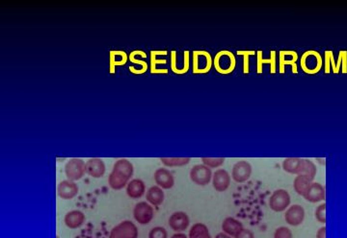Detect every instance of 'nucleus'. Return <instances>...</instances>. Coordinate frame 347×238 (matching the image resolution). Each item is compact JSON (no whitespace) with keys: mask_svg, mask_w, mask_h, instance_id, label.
Instances as JSON below:
<instances>
[{"mask_svg":"<svg viewBox=\"0 0 347 238\" xmlns=\"http://www.w3.org/2000/svg\"><path fill=\"white\" fill-rule=\"evenodd\" d=\"M133 172V164L127 159L118 160L114 164L113 169L108 177L109 186L114 190H121L130 181Z\"/></svg>","mask_w":347,"mask_h":238,"instance_id":"obj_1","label":"nucleus"},{"mask_svg":"<svg viewBox=\"0 0 347 238\" xmlns=\"http://www.w3.org/2000/svg\"><path fill=\"white\" fill-rule=\"evenodd\" d=\"M213 65L218 73L231 74L236 66V59L232 52L229 50L219 51L213 60Z\"/></svg>","mask_w":347,"mask_h":238,"instance_id":"obj_2","label":"nucleus"},{"mask_svg":"<svg viewBox=\"0 0 347 238\" xmlns=\"http://www.w3.org/2000/svg\"><path fill=\"white\" fill-rule=\"evenodd\" d=\"M300 64L305 73L317 74L323 66V59L317 51L308 50L303 54Z\"/></svg>","mask_w":347,"mask_h":238,"instance_id":"obj_3","label":"nucleus"},{"mask_svg":"<svg viewBox=\"0 0 347 238\" xmlns=\"http://www.w3.org/2000/svg\"><path fill=\"white\" fill-rule=\"evenodd\" d=\"M193 73L194 74H206L212 69L213 60L210 52L205 50L193 51Z\"/></svg>","mask_w":347,"mask_h":238,"instance_id":"obj_4","label":"nucleus"},{"mask_svg":"<svg viewBox=\"0 0 347 238\" xmlns=\"http://www.w3.org/2000/svg\"><path fill=\"white\" fill-rule=\"evenodd\" d=\"M291 198L286 189H277L272 193L269 198V208L275 212L286 211L290 207Z\"/></svg>","mask_w":347,"mask_h":238,"instance_id":"obj_5","label":"nucleus"},{"mask_svg":"<svg viewBox=\"0 0 347 238\" xmlns=\"http://www.w3.org/2000/svg\"><path fill=\"white\" fill-rule=\"evenodd\" d=\"M212 169L205 164H196L194 165L189 173L190 179L200 186H206L212 180Z\"/></svg>","mask_w":347,"mask_h":238,"instance_id":"obj_6","label":"nucleus"},{"mask_svg":"<svg viewBox=\"0 0 347 238\" xmlns=\"http://www.w3.org/2000/svg\"><path fill=\"white\" fill-rule=\"evenodd\" d=\"M85 164L82 159L73 158L65 165V174L66 177L70 180L76 181L84 177L86 170Z\"/></svg>","mask_w":347,"mask_h":238,"instance_id":"obj_7","label":"nucleus"},{"mask_svg":"<svg viewBox=\"0 0 347 238\" xmlns=\"http://www.w3.org/2000/svg\"><path fill=\"white\" fill-rule=\"evenodd\" d=\"M109 238H138V228L129 220L122 221L111 230Z\"/></svg>","mask_w":347,"mask_h":238,"instance_id":"obj_8","label":"nucleus"},{"mask_svg":"<svg viewBox=\"0 0 347 238\" xmlns=\"http://www.w3.org/2000/svg\"><path fill=\"white\" fill-rule=\"evenodd\" d=\"M299 59L297 52L293 50H282L279 52V72L284 74L286 72V66L291 65V72L298 73L297 60Z\"/></svg>","mask_w":347,"mask_h":238,"instance_id":"obj_9","label":"nucleus"},{"mask_svg":"<svg viewBox=\"0 0 347 238\" xmlns=\"http://www.w3.org/2000/svg\"><path fill=\"white\" fill-rule=\"evenodd\" d=\"M154 216V209L148 202H139L133 208V217L137 223L148 225Z\"/></svg>","mask_w":347,"mask_h":238,"instance_id":"obj_10","label":"nucleus"},{"mask_svg":"<svg viewBox=\"0 0 347 238\" xmlns=\"http://www.w3.org/2000/svg\"><path fill=\"white\" fill-rule=\"evenodd\" d=\"M252 165L246 161H239L232 166L231 178L238 183L247 181L252 175Z\"/></svg>","mask_w":347,"mask_h":238,"instance_id":"obj_11","label":"nucleus"},{"mask_svg":"<svg viewBox=\"0 0 347 238\" xmlns=\"http://www.w3.org/2000/svg\"><path fill=\"white\" fill-rule=\"evenodd\" d=\"M303 198L307 202H310L313 204L325 202V199H326L325 186L323 184H321L320 182L313 181L311 183L310 187L308 188V190L306 191V193L304 194Z\"/></svg>","mask_w":347,"mask_h":238,"instance_id":"obj_12","label":"nucleus"},{"mask_svg":"<svg viewBox=\"0 0 347 238\" xmlns=\"http://www.w3.org/2000/svg\"><path fill=\"white\" fill-rule=\"evenodd\" d=\"M168 224L174 232L182 233L188 229L190 225V219L187 213L183 211H176L169 217Z\"/></svg>","mask_w":347,"mask_h":238,"instance_id":"obj_13","label":"nucleus"},{"mask_svg":"<svg viewBox=\"0 0 347 238\" xmlns=\"http://www.w3.org/2000/svg\"><path fill=\"white\" fill-rule=\"evenodd\" d=\"M305 209L300 205H292L285 212V221L289 226L298 227L305 220Z\"/></svg>","mask_w":347,"mask_h":238,"instance_id":"obj_14","label":"nucleus"},{"mask_svg":"<svg viewBox=\"0 0 347 238\" xmlns=\"http://www.w3.org/2000/svg\"><path fill=\"white\" fill-rule=\"evenodd\" d=\"M231 175L225 169H218L213 173L212 185L218 192H224L231 185Z\"/></svg>","mask_w":347,"mask_h":238,"instance_id":"obj_15","label":"nucleus"},{"mask_svg":"<svg viewBox=\"0 0 347 238\" xmlns=\"http://www.w3.org/2000/svg\"><path fill=\"white\" fill-rule=\"evenodd\" d=\"M85 170L86 174H88L92 178H102L106 174V164L102 159L92 158L86 162Z\"/></svg>","mask_w":347,"mask_h":238,"instance_id":"obj_16","label":"nucleus"},{"mask_svg":"<svg viewBox=\"0 0 347 238\" xmlns=\"http://www.w3.org/2000/svg\"><path fill=\"white\" fill-rule=\"evenodd\" d=\"M79 192V187L76 181L65 179L59 182L57 186V194L63 200H72Z\"/></svg>","mask_w":347,"mask_h":238,"instance_id":"obj_17","label":"nucleus"},{"mask_svg":"<svg viewBox=\"0 0 347 238\" xmlns=\"http://www.w3.org/2000/svg\"><path fill=\"white\" fill-rule=\"evenodd\" d=\"M156 185L162 189H171L175 185V178L166 168H158L153 175Z\"/></svg>","mask_w":347,"mask_h":238,"instance_id":"obj_18","label":"nucleus"},{"mask_svg":"<svg viewBox=\"0 0 347 238\" xmlns=\"http://www.w3.org/2000/svg\"><path fill=\"white\" fill-rule=\"evenodd\" d=\"M85 221H86L85 214L80 210L69 211L64 218L65 225L72 230L80 228L83 224L85 223Z\"/></svg>","mask_w":347,"mask_h":238,"instance_id":"obj_19","label":"nucleus"},{"mask_svg":"<svg viewBox=\"0 0 347 238\" xmlns=\"http://www.w3.org/2000/svg\"><path fill=\"white\" fill-rule=\"evenodd\" d=\"M146 192L145 182L140 178L131 179L126 185V194L131 199H140Z\"/></svg>","mask_w":347,"mask_h":238,"instance_id":"obj_20","label":"nucleus"},{"mask_svg":"<svg viewBox=\"0 0 347 238\" xmlns=\"http://www.w3.org/2000/svg\"><path fill=\"white\" fill-rule=\"evenodd\" d=\"M304 166V159L300 158H287L284 160L282 167L283 170L289 174L299 175L303 171Z\"/></svg>","mask_w":347,"mask_h":238,"instance_id":"obj_21","label":"nucleus"},{"mask_svg":"<svg viewBox=\"0 0 347 238\" xmlns=\"http://www.w3.org/2000/svg\"><path fill=\"white\" fill-rule=\"evenodd\" d=\"M270 59H263L262 58V51L258 50L257 51V72L258 74H261L263 69L262 66L265 63L270 64V73L274 74L277 72V53L276 51L270 52Z\"/></svg>","mask_w":347,"mask_h":238,"instance_id":"obj_22","label":"nucleus"},{"mask_svg":"<svg viewBox=\"0 0 347 238\" xmlns=\"http://www.w3.org/2000/svg\"><path fill=\"white\" fill-rule=\"evenodd\" d=\"M165 199L164 191L158 185H153L149 188L146 193V200L149 204L154 207H158L163 204Z\"/></svg>","mask_w":347,"mask_h":238,"instance_id":"obj_23","label":"nucleus"},{"mask_svg":"<svg viewBox=\"0 0 347 238\" xmlns=\"http://www.w3.org/2000/svg\"><path fill=\"white\" fill-rule=\"evenodd\" d=\"M243 229V225L240 221L233 217H227L222 223V231L228 236L234 238Z\"/></svg>","mask_w":347,"mask_h":238,"instance_id":"obj_24","label":"nucleus"},{"mask_svg":"<svg viewBox=\"0 0 347 238\" xmlns=\"http://www.w3.org/2000/svg\"><path fill=\"white\" fill-rule=\"evenodd\" d=\"M312 182L313 180L309 177H307L306 175H303V174L297 175L293 180L294 191L303 197L304 194L306 193V191L308 190V188L310 187Z\"/></svg>","mask_w":347,"mask_h":238,"instance_id":"obj_25","label":"nucleus"},{"mask_svg":"<svg viewBox=\"0 0 347 238\" xmlns=\"http://www.w3.org/2000/svg\"><path fill=\"white\" fill-rule=\"evenodd\" d=\"M127 55L124 51H110V72H115L116 66H121L126 63Z\"/></svg>","mask_w":347,"mask_h":238,"instance_id":"obj_26","label":"nucleus"},{"mask_svg":"<svg viewBox=\"0 0 347 238\" xmlns=\"http://www.w3.org/2000/svg\"><path fill=\"white\" fill-rule=\"evenodd\" d=\"M188 238H212V235L207 225L196 223L190 228Z\"/></svg>","mask_w":347,"mask_h":238,"instance_id":"obj_27","label":"nucleus"},{"mask_svg":"<svg viewBox=\"0 0 347 238\" xmlns=\"http://www.w3.org/2000/svg\"><path fill=\"white\" fill-rule=\"evenodd\" d=\"M190 158H160V162L167 167H181L190 163Z\"/></svg>","mask_w":347,"mask_h":238,"instance_id":"obj_28","label":"nucleus"},{"mask_svg":"<svg viewBox=\"0 0 347 238\" xmlns=\"http://www.w3.org/2000/svg\"><path fill=\"white\" fill-rule=\"evenodd\" d=\"M331 71L336 74V61L333 51L326 50L324 53V72L329 74Z\"/></svg>","mask_w":347,"mask_h":238,"instance_id":"obj_29","label":"nucleus"},{"mask_svg":"<svg viewBox=\"0 0 347 238\" xmlns=\"http://www.w3.org/2000/svg\"><path fill=\"white\" fill-rule=\"evenodd\" d=\"M317 165L314 164V162L309 160V159H304V166H303V171L301 174L306 175L307 177H309L314 181V179L317 176Z\"/></svg>","mask_w":347,"mask_h":238,"instance_id":"obj_30","label":"nucleus"},{"mask_svg":"<svg viewBox=\"0 0 347 238\" xmlns=\"http://www.w3.org/2000/svg\"><path fill=\"white\" fill-rule=\"evenodd\" d=\"M238 56H243L244 61H243V72L244 74H248L250 72V57L257 55V51L254 50H238L236 52Z\"/></svg>","mask_w":347,"mask_h":238,"instance_id":"obj_31","label":"nucleus"},{"mask_svg":"<svg viewBox=\"0 0 347 238\" xmlns=\"http://www.w3.org/2000/svg\"><path fill=\"white\" fill-rule=\"evenodd\" d=\"M340 70H342L344 74L347 73V52L345 50L339 53V59L336 63V74H338Z\"/></svg>","mask_w":347,"mask_h":238,"instance_id":"obj_32","label":"nucleus"},{"mask_svg":"<svg viewBox=\"0 0 347 238\" xmlns=\"http://www.w3.org/2000/svg\"><path fill=\"white\" fill-rule=\"evenodd\" d=\"M203 164L210 167L211 169H215L221 167L225 163V158H202Z\"/></svg>","mask_w":347,"mask_h":238,"instance_id":"obj_33","label":"nucleus"},{"mask_svg":"<svg viewBox=\"0 0 347 238\" xmlns=\"http://www.w3.org/2000/svg\"><path fill=\"white\" fill-rule=\"evenodd\" d=\"M315 217L319 223L326 224V203L320 204L315 210Z\"/></svg>","mask_w":347,"mask_h":238,"instance_id":"obj_34","label":"nucleus"},{"mask_svg":"<svg viewBox=\"0 0 347 238\" xmlns=\"http://www.w3.org/2000/svg\"><path fill=\"white\" fill-rule=\"evenodd\" d=\"M273 238H293V234L287 227H279L275 230Z\"/></svg>","mask_w":347,"mask_h":238,"instance_id":"obj_35","label":"nucleus"},{"mask_svg":"<svg viewBox=\"0 0 347 238\" xmlns=\"http://www.w3.org/2000/svg\"><path fill=\"white\" fill-rule=\"evenodd\" d=\"M149 238H168L166 229L163 227H154L149 233Z\"/></svg>","mask_w":347,"mask_h":238,"instance_id":"obj_36","label":"nucleus"},{"mask_svg":"<svg viewBox=\"0 0 347 238\" xmlns=\"http://www.w3.org/2000/svg\"><path fill=\"white\" fill-rule=\"evenodd\" d=\"M151 73H161L159 71V69L157 68L158 64H165L167 62L166 60H158L156 59V53L155 51H151Z\"/></svg>","mask_w":347,"mask_h":238,"instance_id":"obj_37","label":"nucleus"},{"mask_svg":"<svg viewBox=\"0 0 347 238\" xmlns=\"http://www.w3.org/2000/svg\"><path fill=\"white\" fill-rule=\"evenodd\" d=\"M147 69H148L147 61L144 63H141V64H134V65L129 67V71L134 73V74H143L147 71Z\"/></svg>","mask_w":347,"mask_h":238,"instance_id":"obj_38","label":"nucleus"},{"mask_svg":"<svg viewBox=\"0 0 347 238\" xmlns=\"http://www.w3.org/2000/svg\"><path fill=\"white\" fill-rule=\"evenodd\" d=\"M233 238H255V235L251 230L243 228L241 231Z\"/></svg>","mask_w":347,"mask_h":238,"instance_id":"obj_39","label":"nucleus"},{"mask_svg":"<svg viewBox=\"0 0 347 238\" xmlns=\"http://www.w3.org/2000/svg\"><path fill=\"white\" fill-rule=\"evenodd\" d=\"M326 226L324 225L323 227L319 228L318 231H317V236L316 238H326Z\"/></svg>","mask_w":347,"mask_h":238,"instance_id":"obj_40","label":"nucleus"},{"mask_svg":"<svg viewBox=\"0 0 347 238\" xmlns=\"http://www.w3.org/2000/svg\"><path fill=\"white\" fill-rule=\"evenodd\" d=\"M171 238H188V237L183 233H176L175 235L171 237Z\"/></svg>","mask_w":347,"mask_h":238,"instance_id":"obj_41","label":"nucleus"},{"mask_svg":"<svg viewBox=\"0 0 347 238\" xmlns=\"http://www.w3.org/2000/svg\"><path fill=\"white\" fill-rule=\"evenodd\" d=\"M215 238H232L231 237H230V236H228V235H226L225 233H219L216 237H215Z\"/></svg>","mask_w":347,"mask_h":238,"instance_id":"obj_42","label":"nucleus"},{"mask_svg":"<svg viewBox=\"0 0 347 238\" xmlns=\"http://www.w3.org/2000/svg\"><path fill=\"white\" fill-rule=\"evenodd\" d=\"M56 238H59V236H56Z\"/></svg>","mask_w":347,"mask_h":238,"instance_id":"obj_43","label":"nucleus"}]
</instances>
